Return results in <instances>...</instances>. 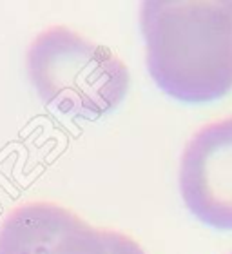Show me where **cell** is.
I'll use <instances>...</instances> for the list:
<instances>
[{"label": "cell", "instance_id": "1", "mask_svg": "<svg viewBox=\"0 0 232 254\" xmlns=\"http://www.w3.org/2000/svg\"><path fill=\"white\" fill-rule=\"evenodd\" d=\"M154 84L183 104H209L232 91V2H145L140 13Z\"/></svg>", "mask_w": 232, "mask_h": 254}, {"label": "cell", "instance_id": "2", "mask_svg": "<svg viewBox=\"0 0 232 254\" xmlns=\"http://www.w3.org/2000/svg\"><path fill=\"white\" fill-rule=\"evenodd\" d=\"M26 69L33 89L49 107L84 120L115 111L131 85L120 57L65 26H53L35 37Z\"/></svg>", "mask_w": 232, "mask_h": 254}, {"label": "cell", "instance_id": "3", "mask_svg": "<svg viewBox=\"0 0 232 254\" xmlns=\"http://www.w3.org/2000/svg\"><path fill=\"white\" fill-rule=\"evenodd\" d=\"M0 254H145L123 233L96 229L51 201L16 207L0 225Z\"/></svg>", "mask_w": 232, "mask_h": 254}, {"label": "cell", "instance_id": "4", "mask_svg": "<svg viewBox=\"0 0 232 254\" xmlns=\"http://www.w3.org/2000/svg\"><path fill=\"white\" fill-rule=\"evenodd\" d=\"M179 192L203 225L232 231V117L190 138L179 165Z\"/></svg>", "mask_w": 232, "mask_h": 254}]
</instances>
